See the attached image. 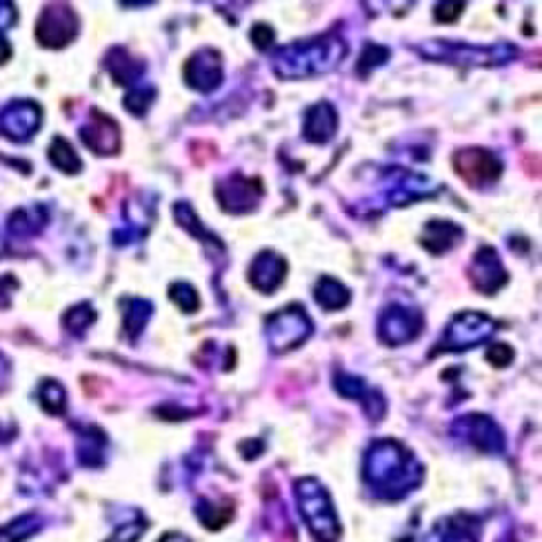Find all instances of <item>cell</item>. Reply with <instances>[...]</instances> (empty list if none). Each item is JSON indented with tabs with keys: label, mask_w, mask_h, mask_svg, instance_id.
I'll use <instances>...</instances> for the list:
<instances>
[{
	"label": "cell",
	"mask_w": 542,
	"mask_h": 542,
	"mask_svg": "<svg viewBox=\"0 0 542 542\" xmlns=\"http://www.w3.org/2000/svg\"><path fill=\"white\" fill-rule=\"evenodd\" d=\"M51 160H54L63 172H76V169L81 167V163H78L72 147H69L65 141H60V138L56 141V145L51 147Z\"/></svg>",
	"instance_id": "12"
},
{
	"label": "cell",
	"mask_w": 542,
	"mask_h": 542,
	"mask_svg": "<svg viewBox=\"0 0 542 542\" xmlns=\"http://www.w3.org/2000/svg\"><path fill=\"white\" fill-rule=\"evenodd\" d=\"M471 278H474L476 287H478L480 291H484L487 296H492L493 291H498L505 285L507 274L493 249L478 252V256H476L474 260V269H471Z\"/></svg>",
	"instance_id": "7"
},
{
	"label": "cell",
	"mask_w": 542,
	"mask_h": 542,
	"mask_svg": "<svg viewBox=\"0 0 542 542\" xmlns=\"http://www.w3.org/2000/svg\"><path fill=\"white\" fill-rule=\"evenodd\" d=\"M493 322L483 314H462L449 325L445 347L447 352H458V349H469L471 345L483 343L492 336Z\"/></svg>",
	"instance_id": "4"
},
{
	"label": "cell",
	"mask_w": 542,
	"mask_h": 542,
	"mask_svg": "<svg viewBox=\"0 0 542 542\" xmlns=\"http://www.w3.org/2000/svg\"><path fill=\"white\" fill-rule=\"evenodd\" d=\"M412 456L396 443H378L369 453L367 478L384 498H400L421 483V469L412 471Z\"/></svg>",
	"instance_id": "1"
},
{
	"label": "cell",
	"mask_w": 542,
	"mask_h": 542,
	"mask_svg": "<svg viewBox=\"0 0 542 542\" xmlns=\"http://www.w3.org/2000/svg\"><path fill=\"white\" fill-rule=\"evenodd\" d=\"M309 334H312V322H309L305 309L290 307L269 318V340L276 352L294 349L296 345L305 343Z\"/></svg>",
	"instance_id": "3"
},
{
	"label": "cell",
	"mask_w": 542,
	"mask_h": 542,
	"mask_svg": "<svg viewBox=\"0 0 542 542\" xmlns=\"http://www.w3.org/2000/svg\"><path fill=\"white\" fill-rule=\"evenodd\" d=\"M336 131V113L327 103L316 105L309 109L307 125H305V136L312 143H327Z\"/></svg>",
	"instance_id": "10"
},
{
	"label": "cell",
	"mask_w": 542,
	"mask_h": 542,
	"mask_svg": "<svg viewBox=\"0 0 542 542\" xmlns=\"http://www.w3.org/2000/svg\"><path fill=\"white\" fill-rule=\"evenodd\" d=\"M487 358L492 362H496V365L505 367L507 362H509L511 358H514V352H511V349H509V345H496V347L489 349Z\"/></svg>",
	"instance_id": "13"
},
{
	"label": "cell",
	"mask_w": 542,
	"mask_h": 542,
	"mask_svg": "<svg viewBox=\"0 0 542 542\" xmlns=\"http://www.w3.org/2000/svg\"><path fill=\"white\" fill-rule=\"evenodd\" d=\"M298 502L316 540L334 542L338 538V520L325 489L316 480H303L298 483Z\"/></svg>",
	"instance_id": "2"
},
{
	"label": "cell",
	"mask_w": 542,
	"mask_h": 542,
	"mask_svg": "<svg viewBox=\"0 0 542 542\" xmlns=\"http://www.w3.org/2000/svg\"><path fill=\"white\" fill-rule=\"evenodd\" d=\"M287 265L281 256H274V253H262L256 258V262L252 265V283L253 287H258L260 291H274L283 283L285 276Z\"/></svg>",
	"instance_id": "8"
},
{
	"label": "cell",
	"mask_w": 542,
	"mask_h": 542,
	"mask_svg": "<svg viewBox=\"0 0 542 542\" xmlns=\"http://www.w3.org/2000/svg\"><path fill=\"white\" fill-rule=\"evenodd\" d=\"M165 542H187V540H182V538H178V536H172V538H167Z\"/></svg>",
	"instance_id": "14"
},
{
	"label": "cell",
	"mask_w": 542,
	"mask_h": 542,
	"mask_svg": "<svg viewBox=\"0 0 542 542\" xmlns=\"http://www.w3.org/2000/svg\"><path fill=\"white\" fill-rule=\"evenodd\" d=\"M421 331V316L409 309L391 307L380 321V336L384 343L400 345L406 340H414Z\"/></svg>",
	"instance_id": "6"
},
{
	"label": "cell",
	"mask_w": 542,
	"mask_h": 542,
	"mask_svg": "<svg viewBox=\"0 0 542 542\" xmlns=\"http://www.w3.org/2000/svg\"><path fill=\"white\" fill-rule=\"evenodd\" d=\"M462 434L476 443L483 452H500L502 436L500 430L487 416H469L462 421Z\"/></svg>",
	"instance_id": "9"
},
{
	"label": "cell",
	"mask_w": 542,
	"mask_h": 542,
	"mask_svg": "<svg viewBox=\"0 0 542 542\" xmlns=\"http://www.w3.org/2000/svg\"><path fill=\"white\" fill-rule=\"evenodd\" d=\"M316 300L325 309H343L349 303V291L336 278H322L316 287Z\"/></svg>",
	"instance_id": "11"
},
{
	"label": "cell",
	"mask_w": 542,
	"mask_h": 542,
	"mask_svg": "<svg viewBox=\"0 0 542 542\" xmlns=\"http://www.w3.org/2000/svg\"><path fill=\"white\" fill-rule=\"evenodd\" d=\"M456 169L467 182L480 185L484 181H496L500 176V160L483 150H469L456 156Z\"/></svg>",
	"instance_id": "5"
}]
</instances>
